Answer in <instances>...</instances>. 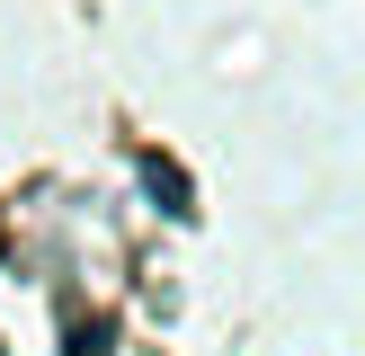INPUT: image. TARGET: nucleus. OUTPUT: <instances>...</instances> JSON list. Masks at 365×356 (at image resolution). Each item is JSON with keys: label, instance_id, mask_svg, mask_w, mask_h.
Instances as JSON below:
<instances>
[{"label": "nucleus", "instance_id": "1", "mask_svg": "<svg viewBox=\"0 0 365 356\" xmlns=\"http://www.w3.org/2000/svg\"><path fill=\"white\" fill-rule=\"evenodd\" d=\"M143 187L160 196V214H196V187H187V178L170 169V160H143Z\"/></svg>", "mask_w": 365, "mask_h": 356}]
</instances>
